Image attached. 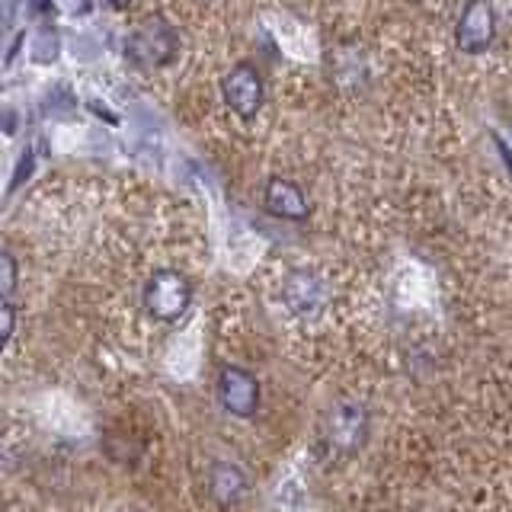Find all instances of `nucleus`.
Instances as JSON below:
<instances>
[{"label":"nucleus","instance_id":"1","mask_svg":"<svg viewBox=\"0 0 512 512\" xmlns=\"http://www.w3.org/2000/svg\"><path fill=\"white\" fill-rule=\"evenodd\" d=\"M180 52V36L176 29L164 20V16H148L138 23L125 39V58L135 64L138 71H154L167 68V64Z\"/></svg>","mask_w":512,"mask_h":512},{"label":"nucleus","instance_id":"2","mask_svg":"<svg viewBox=\"0 0 512 512\" xmlns=\"http://www.w3.org/2000/svg\"><path fill=\"white\" fill-rule=\"evenodd\" d=\"M141 304L157 324H176L192 304V282L176 269H160L144 285Z\"/></svg>","mask_w":512,"mask_h":512},{"label":"nucleus","instance_id":"3","mask_svg":"<svg viewBox=\"0 0 512 512\" xmlns=\"http://www.w3.org/2000/svg\"><path fill=\"white\" fill-rule=\"evenodd\" d=\"M221 96H224V106H228L237 119H244V122L256 119L266 100L263 74L256 71L250 61L234 64V68L221 77Z\"/></svg>","mask_w":512,"mask_h":512},{"label":"nucleus","instance_id":"4","mask_svg":"<svg viewBox=\"0 0 512 512\" xmlns=\"http://www.w3.org/2000/svg\"><path fill=\"white\" fill-rule=\"evenodd\" d=\"M365 436H368V410L362 404L343 400V404H336L327 413V420H324V442H327L330 452H336V455L359 452Z\"/></svg>","mask_w":512,"mask_h":512},{"label":"nucleus","instance_id":"5","mask_svg":"<svg viewBox=\"0 0 512 512\" xmlns=\"http://www.w3.org/2000/svg\"><path fill=\"white\" fill-rule=\"evenodd\" d=\"M496 39V10L490 0H468L455 23V45L464 55L487 52Z\"/></svg>","mask_w":512,"mask_h":512},{"label":"nucleus","instance_id":"6","mask_svg":"<svg viewBox=\"0 0 512 512\" xmlns=\"http://www.w3.org/2000/svg\"><path fill=\"white\" fill-rule=\"evenodd\" d=\"M218 400L237 420H250L260 410V381L240 365H224L218 372Z\"/></svg>","mask_w":512,"mask_h":512},{"label":"nucleus","instance_id":"7","mask_svg":"<svg viewBox=\"0 0 512 512\" xmlns=\"http://www.w3.org/2000/svg\"><path fill=\"white\" fill-rule=\"evenodd\" d=\"M285 308L301 320H317L327 308V285L311 269H295L282 288Z\"/></svg>","mask_w":512,"mask_h":512},{"label":"nucleus","instance_id":"8","mask_svg":"<svg viewBox=\"0 0 512 512\" xmlns=\"http://www.w3.org/2000/svg\"><path fill=\"white\" fill-rule=\"evenodd\" d=\"M263 208L272 218L282 221H308L311 218V202L304 196V189L285 176H269L263 189Z\"/></svg>","mask_w":512,"mask_h":512},{"label":"nucleus","instance_id":"9","mask_svg":"<svg viewBox=\"0 0 512 512\" xmlns=\"http://www.w3.org/2000/svg\"><path fill=\"white\" fill-rule=\"evenodd\" d=\"M250 480L244 468H237L234 461H215L212 471H208V493L221 509H231L247 496Z\"/></svg>","mask_w":512,"mask_h":512},{"label":"nucleus","instance_id":"10","mask_svg":"<svg viewBox=\"0 0 512 512\" xmlns=\"http://www.w3.org/2000/svg\"><path fill=\"white\" fill-rule=\"evenodd\" d=\"M32 58L42 61V64H48V61H55V58H58V32H55L52 26L39 29L36 42H32Z\"/></svg>","mask_w":512,"mask_h":512},{"label":"nucleus","instance_id":"11","mask_svg":"<svg viewBox=\"0 0 512 512\" xmlns=\"http://www.w3.org/2000/svg\"><path fill=\"white\" fill-rule=\"evenodd\" d=\"M16 282H20V269H16V260L0 247V298H10L16 292Z\"/></svg>","mask_w":512,"mask_h":512},{"label":"nucleus","instance_id":"12","mask_svg":"<svg viewBox=\"0 0 512 512\" xmlns=\"http://www.w3.org/2000/svg\"><path fill=\"white\" fill-rule=\"evenodd\" d=\"M13 330H16V311H13V304L7 298H0V352L7 349Z\"/></svg>","mask_w":512,"mask_h":512},{"label":"nucleus","instance_id":"13","mask_svg":"<svg viewBox=\"0 0 512 512\" xmlns=\"http://www.w3.org/2000/svg\"><path fill=\"white\" fill-rule=\"evenodd\" d=\"M493 148H496V154H500V160H503L506 170H509V176H512V151H509V144H506L500 135H493Z\"/></svg>","mask_w":512,"mask_h":512},{"label":"nucleus","instance_id":"14","mask_svg":"<svg viewBox=\"0 0 512 512\" xmlns=\"http://www.w3.org/2000/svg\"><path fill=\"white\" fill-rule=\"evenodd\" d=\"M106 4H109V7H116V10H125L128 4H132V0H106Z\"/></svg>","mask_w":512,"mask_h":512}]
</instances>
